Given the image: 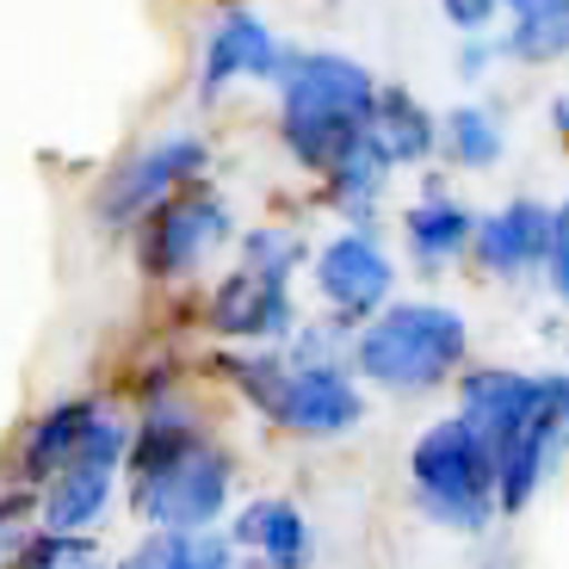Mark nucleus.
Segmentation results:
<instances>
[{
  "mask_svg": "<svg viewBox=\"0 0 569 569\" xmlns=\"http://www.w3.org/2000/svg\"><path fill=\"white\" fill-rule=\"evenodd\" d=\"M130 501L168 539L211 532L229 501V458L211 452L186 415H149L130 440Z\"/></svg>",
  "mask_w": 569,
  "mask_h": 569,
  "instance_id": "f257e3e1",
  "label": "nucleus"
},
{
  "mask_svg": "<svg viewBox=\"0 0 569 569\" xmlns=\"http://www.w3.org/2000/svg\"><path fill=\"white\" fill-rule=\"evenodd\" d=\"M279 93H284L279 106L284 149L316 173H328L366 137L371 106H378V81L347 57H291Z\"/></svg>",
  "mask_w": 569,
  "mask_h": 569,
  "instance_id": "f03ea898",
  "label": "nucleus"
},
{
  "mask_svg": "<svg viewBox=\"0 0 569 569\" xmlns=\"http://www.w3.org/2000/svg\"><path fill=\"white\" fill-rule=\"evenodd\" d=\"M465 316L440 303H397L378 322L359 328L353 371H366L385 390H433L465 359Z\"/></svg>",
  "mask_w": 569,
  "mask_h": 569,
  "instance_id": "7ed1b4c3",
  "label": "nucleus"
},
{
  "mask_svg": "<svg viewBox=\"0 0 569 569\" xmlns=\"http://www.w3.org/2000/svg\"><path fill=\"white\" fill-rule=\"evenodd\" d=\"M229 378L248 390L254 409H267L279 427L291 433H347L359 421V385L347 378L335 359H303V366H284V359H229Z\"/></svg>",
  "mask_w": 569,
  "mask_h": 569,
  "instance_id": "20e7f679",
  "label": "nucleus"
},
{
  "mask_svg": "<svg viewBox=\"0 0 569 569\" xmlns=\"http://www.w3.org/2000/svg\"><path fill=\"white\" fill-rule=\"evenodd\" d=\"M421 508L458 532H483L496 513V452L465 421H433L409 452Z\"/></svg>",
  "mask_w": 569,
  "mask_h": 569,
  "instance_id": "39448f33",
  "label": "nucleus"
},
{
  "mask_svg": "<svg viewBox=\"0 0 569 569\" xmlns=\"http://www.w3.org/2000/svg\"><path fill=\"white\" fill-rule=\"evenodd\" d=\"M130 452V427L100 415L93 433H87L81 458L62 470L57 483H43V532H62V539H81L87 527H100L106 501H112V483H118V465Z\"/></svg>",
  "mask_w": 569,
  "mask_h": 569,
  "instance_id": "423d86ee",
  "label": "nucleus"
},
{
  "mask_svg": "<svg viewBox=\"0 0 569 569\" xmlns=\"http://www.w3.org/2000/svg\"><path fill=\"white\" fill-rule=\"evenodd\" d=\"M217 242H229V204L204 199V192H186V199H168L149 211V223L137 236V260L149 279H180Z\"/></svg>",
  "mask_w": 569,
  "mask_h": 569,
  "instance_id": "0eeeda50",
  "label": "nucleus"
},
{
  "mask_svg": "<svg viewBox=\"0 0 569 569\" xmlns=\"http://www.w3.org/2000/svg\"><path fill=\"white\" fill-rule=\"evenodd\" d=\"M204 142L199 137H156L142 156H130L124 168L106 180V192H100V217H137V211H156V204H168V192L173 186H186V180H199L204 173Z\"/></svg>",
  "mask_w": 569,
  "mask_h": 569,
  "instance_id": "6e6552de",
  "label": "nucleus"
},
{
  "mask_svg": "<svg viewBox=\"0 0 569 569\" xmlns=\"http://www.w3.org/2000/svg\"><path fill=\"white\" fill-rule=\"evenodd\" d=\"M563 440H569V378H545L539 409H532L527 427L496 452V501L501 508H527L539 477H545V465H551V452Z\"/></svg>",
  "mask_w": 569,
  "mask_h": 569,
  "instance_id": "1a4fd4ad",
  "label": "nucleus"
},
{
  "mask_svg": "<svg viewBox=\"0 0 569 569\" xmlns=\"http://www.w3.org/2000/svg\"><path fill=\"white\" fill-rule=\"evenodd\" d=\"M390 260L378 254V242L371 236H335V242L316 254V291H322L335 310L347 316V322H366L371 310H385L390 298Z\"/></svg>",
  "mask_w": 569,
  "mask_h": 569,
  "instance_id": "9d476101",
  "label": "nucleus"
},
{
  "mask_svg": "<svg viewBox=\"0 0 569 569\" xmlns=\"http://www.w3.org/2000/svg\"><path fill=\"white\" fill-rule=\"evenodd\" d=\"M539 397H545V378H527V371H470L465 390H458V421L489 452H501L527 427V415L539 409Z\"/></svg>",
  "mask_w": 569,
  "mask_h": 569,
  "instance_id": "9b49d317",
  "label": "nucleus"
},
{
  "mask_svg": "<svg viewBox=\"0 0 569 569\" xmlns=\"http://www.w3.org/2000/svg\"><path fill=\"white\" fill-rule=\"evenodd\" d=\"M284 69H291V50L254 13L217 19L211 43H204V93H217L229 81H284Z\"/></svg>",
  "mask_w": 569,
  "mask_h": 569,
  "instance_id": "f8f14e48",
  "label": "nucleus"
},
{
  "mask_svg": "<svg viewBox=\"0 0 569 569\" xmlns=\"http://www.w3.org/2000/svg\"><path fill=\"white\" fill-rule=\"evenodd\" d=\"M291 291L279 279H260V272L236 267L211 298V328L229 341H284L291 335Z\"/></svg>",
  "mask_w": 569,
  "mask_h": 569,
  "instance_id": "ddd939ff",
  "label": "nucleus"
},
{
  "mask_svg": "<svg viewBox=\"0 0 569 569\" xmlns=\"http://www.w3.org/2000/svg\"><path fill=\"white\" fill-rule=\"evenodd\" d=\"M470 248H477V260H483L496 279H520L527 267H539V260L551 254V211L520 199V204H508V211L483 217Z\"/></svg>",
  "mask_w": 569,
  "mask_h": 569,
  "instance_id": "4468645a",
  "label": "nucleus"
},
{
  "mask_svg": "<svg viewBox=\"0 0 569 569\" xmlns=\"http://www.w3.org/2000/svg\"><path fill=\"white\" fill-rule=\"evenodd\" d=\"M93 421H100V409H93L87 397H74V402H62V409L43 415V421L31 427V440H26V483H57L62 470L81 458Z\"/></svg>",
  "mask_w": 569,
  "mask_h": 569,
  "instance_id": "2eb2a0df",
  "label": "nucleus"
},
{
  "mask_svg": "<svg viewBox=\"0 0 569 569\" xmlns=\"http://www.w3.org/2000/svg\"><path fill=\"white\" fill-rule=\"evenodd\" d=\"M236 545L267 557V569H303L310 551V527L291 501H248L242 520H236Z\"/></svg>",
  "mask_w": 569,
  "mask_h": 569,
  "instance_id": "dca6fc26",
  "label": "nucleus"
},
{
  "mask_svg": "<svg viewBox=\"0 0 569 569\" xmlns=\"http://www.w3.org/2000/svg\"><path fill=\"white\" fill-rule=\"evenodd\" d=\"M366 142L378 156L397 168V161H421L433 149V124L427 112L402 93V87H378V106H371V124H366Z\"/></svg>",
  "mask_w": 569,
  "mask_h": 569,
  "instance_id": "f3484780",
  "label": "nucleus"
},
{
  "mask_svg": "<svg viewBox=\"0 0 569 569\" xmlns=\"http://www.w3.org/2000/svg\"><path fill=\"white\" fill-rule=\"evenodd\" d=\"M501 50L520 62H551L569 50V0H513V26Z\"/></svg>",
  "mask_w": 569,
  "mask_h": 569,
  "instance_id": "a211bd4d",
  "label": "nucleus"
},
{
  "mask_svg": "<svg viewBox=\"0 0 569 569\" xmlns=\"http://www.w3.org/2000/svg\"><path fill=\"white\" fill-rule=\"evenodd\" d=\"M470 242H477V223H470V211H458V204L427 199V204L409 211V248H415V260H427V267L465 254Z\"/></svg>",
  "mask_w": 569,
  "mask_h": 569,
  "instance_id": "6ab92c4d",
  "label": "nucleus"
},
{
  "mask_svg": "<svg viewBox=\"0 0 569 569\" xmlns=\"http://www.w3.org/2000/svg\"><path fill=\"white\" fill-rule=\"evenodd\" d=\"M385 180H390V161L378 156L366 137H359L353 149H347V156L328 168V192H335L341 204H353V211H359L366 199H378V192H385Z\"/></svg>",
  "mask_w": 569,
  "mask_h": 569,
  "instance_id": "aec40b11",
  "label": "nucleus"
},
{
  "mask_svg": "<svg viewBox=\"0 0 569 569\" xmlns=\"http://www.w3.org/2000/svg\"><path fill=\"white\" fill-rule=\"evenodd\" d=\"M446 156L458 161V168H496L501 161V130L489 112H477V106H465V112L446 118Z\"/></svg>",
  "mask_w": 569,
  "mask_h": 569,
  "instance_id": "412c9836",
  "label": "nucleus"
},
{
  "mask_svg": "<svg viewBox=\"0 0 569 569\" xmlns=\"http://www.w3.org/2000/svg\"><path fill=\"white\" fill-rule=\"evenodd\" d=\"M303 260V242L298 236H284V229H254L242 242V267L248 272H260V279H291V267Z\"/></svg>",
  "mask_w": 569,
  "mask_h": 569,
  "instance_id": "4be33fe9",
  "label": "nucleus"
},
{
  "mask_svg": "<svg viewBox=\"0 0 569 569\" xmlns=\"http://www.w3.org/2000/svg\"><path fill=\"white\" fill-rule=\"evenodd\" d=\"M19 569H100V551L87 539H62V532H38L19 545Z\"/></svg>",
  "mask_w": 569,
  "mask_h": 569,
  "instance_id": "5701e85b",
  "label": "nucleus"
},
{
  "mask_svg": "<svg viewBox=\"0 0 569 569\" xmlns=\"http://www.w3.org/2000/svg\"><path fill=\"white\" fill-rule=\"evenodd\" d=\"M168 569H236V551L217 532H192V539L168 545Z\"/></svg>",
  "mask_w": 569,
  "mask_h": 569,
  "instance_id": "b1692460",
  "label": "nucleus"
},
{
  "mask_svg": "<svg viewBox=\"0 0 569 569\" xmlns=\"http://www.w3.org/2000/svg\"><path fill=\"white\" fill-rule=\"evenodd\" d=\"M545 267H551V291L569 303V204L551 211V254H545Z\"/></svg>",
  "mask_w": 569,
  "mask_h": 569,
  "instance_id": "393cba45",
  "label": "nucleus"
},
{
  "mask_svg": "<svg viewBox=\"0 0 569 569\" xmlns=\"http://www.w3.org/2000/svg\"><path fill=\"white\" fill-rule=\"evenodd\" d=\"M440 7H446V19H452L465 38H477V31H483L501 7H513V0H440Z\"/></svg>",
  "mask_w": 569,
  "mask_h": 569,
  "instance_id": "a878e982",
  "label": "nucleus"
},
{
  "mask_svg": "<svg viewBox=\"0 0 569 569\" xmlns=\"http://www.w3.org/2000/svg\"><path fill=\"white\" fill-rule=\"evenodd\" d=\"M168 545H173L168 532H156V539H142V545H137V551H130L118 569H168Z\"/></svg>",
  "mask_w": 569,
  "mask_h": 569,
  "instance_id": "bb28decb",
  "label": "nucleus"
},
{
  "mask_svg": "<svg viewBox=\"0 0 569 569\" xmlns=\"http://www.w3.org/2000/svg\"><path fill=\"white\" fill-rule=\"evenodd\" d=\"M557 124H563V130H569V100H557Z\"/></svg>",
  "mask_w": 569,
  "mask_h": 569,
  "instance_id": "cd10ccee",
  "label": "nucleus"
}]
</instances>
